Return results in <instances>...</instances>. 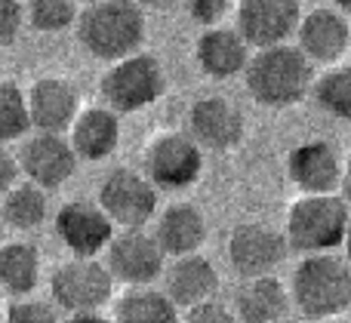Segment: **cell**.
I'll list each match as a JSON object with an SVG mask.
<instances>
[{
	"mask_svg": "<svg viewBox=\"0 0 351 323\" xmlns=\"http://www.w3.org/2000/svg\"><path fill=\"white\" fill-rule=\"evenodd\" d=\"M145 10L136 0H99L77 16V40L93 59L114 62L142 53L145 40Z\"/></svg>",
	"mask_w": 351,
	"mask_h": 323,
	"instance_id": "6da1fadb",
	"label": "cell"
},
{
	"mask_svg": "<svg viewBox=\"0 0 351 323\" xmlns=\"http://www.w3.org/2000/svg\"><path fill=\"white\" fill-rule=\"evenodd\" d=\"M250 96L265 108H290L299 105L315 86V65L299 53V47L280 43V47L256 49L243 71Z\"/></svg>",
	"mask_w": 351,
	"mask_h": 323,
	"instance_id": "7a4b0ae2",
	"label": "cell"
},
{
	"mask_svg": "<svg viewBox=\"0 0 351 323\" xmlns=\"http://www.w3.org/2000/svg\"><path fill=\"white\" fill-rule=\"evenodd\" d=\"M290 299L308 320H333L351 308V265L336 253L305 256L290 277Z\"/></svg>",
	"mask_w": 351,
	"mask_h": 323,
	"instance_id": "3957f363",
	"label": "cell"
},
{
	"mask_svg": "<svg viewBox=\"0 0 351 323\" xmlns=\"http://www.w3.org/2000/svg\"><path fill=\"white\" fill-rule=\"evenodd\" d=\"M351 209L339 194H302L290 203L284 237L287 246L302 256L333 253L346 244Z\"/></svg>",
	"mask_w": 351,
	"mask_h": 323,
	"instance_id": "277c9868",
	"label": "cell"
},
{
	"mask_svg": "<svg viewBox=\"0 0 351 323\" xmlns=\"http://www.w3.org/2000/svg\"><path fill=\"white\" fill-rule=\"evenodd\" d=\"M164 65L152 53H136L114 62L99 80V96H102L105 108H111L114 114H133V111L148 108L164 96Z\"/></svg>",
	"mask_w": 351,
	"mask_h": 323,
	"instance_id": "5b68a950",
	"label": "cell"
},
{
	"mask_svg": "<svg viewBox=\"0 0 351 323\" xmlns=\"http://www.w3.org/2000/svg\"><path fill=\"white\" fill-rule=\"evenodd\" d=\"M49 296L68 314L102 311L114 296V277L99 259H68L49 277Z\"/></svg>",
	"mask_w": 351,
	"mask_h": 323,
	"instance_id": "8992f818",
	"label": "cell"
},
{
	"mask_svg": "<svg viewBox=\"0 0 351 323\" xmlns=\"http://www.w3.org/2000/svg\"><path fill=\"white\" fill-rule=\"evenodd\" d=\"M99 207L121 231H139L158 216V188L145 172L117 166L99 185Z\"/></svg>",
	"mask_w": 351,
	"mask_h": 323,
	"instance_id": "52a82bcc",
	"label": "cell"
},
{
	"mask_svg": "<svg viewBox=\"0 0 351 323\" xmlns=\"http://www.w3.org/2000/svg\"><path fill=\"white\" fill-rule=\"evenodd\" d=\"M204 172V148L188 133H160L145 148V176L154 188L182 191Z\"/></svg>",
	"mask_w": 351,
	"mask_h": 323,
	"instance_id": "ba28073f",
	"label": "cell"
},
{
	"mask_svg": "<svg viewBox=\"0 0 351 323\" xmlns=\"http://www.w3.org/2000/svg\"><path fill=\"white\" fill-rule=\"evenodd\" d=\"M302 22L299 0H237L234 6V31L247 40V47L268 49L280 47Z\"/></svg>",
	"mask_w": 351,
	"mask_h": 323,
	"instance_id": "9c48e42d",
	"label": "cell"
},
{
	"mask_svg": "<svg viewBox=\"0 0 351 323\" xmlns=\"http://www.w3.org/2000/svg\"><path fill=\"white\" fill-rule=\"evenodd\" d=\"M287 237L274 225L265 222H243L231 231L228 237V262L237 277L250 281V277H268L284 265L287 259Z\"/></svg>",
	"mask_w": 351,
	"mask_h": 323,
	"instance_id": "30bf717a",
	"label": "cell"
},
{
	"mask_svg": "<svg viewBox=\"0 0 351 323\" xmlns=\"http://www.w3.org/2000/svg\"><path fill=\"white\" fill-rule=\"evenodd\" d=\"M164 250L158 246L154 234H148L145 228L114 234L108 250H105V268L111 271L114 283H127L130 289L152 287L164 274Z\"/></svg>",
	"mask_w": 351,
	"mask_h": 323,
	"instance_id": "8fae6325",
	"label": "cell"
},
{
	"mask_svg": "<svg viewBox=\"0 0 351 323\" xmlns=\"http://www.w3.org/2000/svg\"><path fill=\"white\" fill-rule=\"evenodd\" d=\"M56 234L74 259H96L108 250L114 225L105 209L93 201H68L56 213Z\"/></svg>",
	"mask_w": 351,
	"mask_h": 323,
	"instance_id": "7c38bea8",
	"label": "cell"
},
{
	"mask_svg": "<svg viewBox=\"0 0 351 323\" xmlns=\"http://www.w3.org/2000/svg\"><path fill=\"white\" fill-rule=\"evenodd\" d=\"M243 133H247V120L241 108L225 96H204L188 111V135L204 151H231L243 142Z\"/></svg>",
	"mask_w": 351,
	"mask_h": 323,
	"instance_id": "4fadbf2b",
	"label": "cell"
},
{
	"mask_svg": "<svg viewBox=\"0 0 351 323\" xmlns=\"http://www.w3.org/2000/svg\"><path fill=\"white\" fill-rule=\"evenodd\" d=\"M16 160H19V172H25L28 182L37 185V188L65 185L80 164L71 142L56 133H34L31 139H25Z\"/></svg>",
	"mask_w": 351,
	"mask_h": 323,
	"instance_id": "5bb4252c",
	"label": "cell"
},
{
	"mask_svg": "<svg viewBox=\"0 0 351 323\" xmlns=\"http://www.w3.org/2000/svg\"><path fill=\"white\" fill-rule=\"evenodd\" d=\"M342 166H346V160H342L339 148L327 139L299 142L287 154V176L302 194H336Z\"/></svg>",
	"mask_w": 351,
	"mask_h": 323,
	"instance_id": "9a60e30c",
	"label": "cell"
},
{
	"mask_svg": "<svg viewBox=\"0 0 351 323\" xmlns=\"http://www.w3.org/2000/svg\"><path fill=\"white\" fill-rule=\"evenodd\" d=\"M296 47L311 65H336L351 49V25L348 16L330 6H317L302 16L296 28Z\"/></svg>",
	"mask_w": 351,
	"mask_h": 323,
	"instance_id": "2e32d148",
	"label": "cell"
},
{
	"mask_svg": "<svg viewBox=\"0 0 351 323\" xmlns=\"http://www.w3.org/2000/svg\"><path fill=\"white\" fill-rule=\"evenodd\" d=\"M28 114L31 127L37 133H56L62 135L65 129H71V123L80 114V96L77 86L65 77H40L34 80L28 92Z\"/></svg>",
	"mask_w": 351,
	"mask_h": 323,
	"instance_id": "e0dca14e",
	"label": "cell"
},
{
	"mask_svg": "<svg viewBox=\"0 0 351 323\" xmlns=\"http://www.w3.org/2000/svg\"><path fill=\"white\" fill-rule=\"evenodd\" d=\"M194 59H197L200 71L213 80H231L237 74L247 71L250 47L234 28H204V34L194 43Z\"/></svg>",
	"mask_w": 351,
	"mask_h": 323,
	"instance_id": "ac0fdd59",
	"label": "cell"
},
{
	"mask_svg": "<svg viewBox=\"0 0 351 323\" xmlns=\"http://www.w3.org/2000/svg\"><path fill=\"white\" fill-rule=\"evenodd\" d=\"M219 289V271L206 256H182L167 268V287L164 293L170 296L176 308H197L204 302H213Z\"/></svg>",
	"mask_w": 351,
	"mask_h": 323,
	"instance_id": "d6986e66",
	"label": "cell"
},
{
	"mask_svg": "<svg viewBox=\"0 0 351 323\" xmlns=\"http://www.w3.org/2000/svg\"><path fill=\"white\" fill-rule=\"evenodd\" d=\"M154 240L164 256H194L206 240V219L194 203H173L154 222Z\"/></svg>",
	"mask_w": 351,
	"mask_h": 323,
	"instance_id": "ffe728a7",
	"label": "cell"
},
{
	"mask_svg": "<svg viewBox=\"0 0 351 323\" xmlns=\"http://www.w3.org/2000/svg\"><path fill=\"white\" fill-rule=\"evenodd\" d=\"M68 133H71L68 142L77 160L96 164V160L111 157L121 145V117L111 108H84Z\"/></svg>",
	"mask_w": 351,
	"mask_h": 323,
	"instance_id": "44dd1931",
	"label": "cell"
},
{
	"mask_svg": "<svg viewBox=\"0 0 351 323\" xmlns=\"http://www.w3.org/2000/svg\"><path fill=\"white\" fill-rule=\"evenodd\" d=\"M290 289L274 274L241 281L234 293V314L241 323H274L280 318H290Z\"/></svg>",
	"mask_w": 351,
	"mask_h": 323,
	"instance_id": "7402d4cb",
	"label": "cell"
},
{
	"mask_svg": "<svg viewBox=\"0 0 351 323\" xmlns=\"http://www.w3.org/2000/svg\"><path fill=\"white\" fill-rule=\"evenodd\" d=\"M40 281V250L28 240H10L0 246V289L16 299L34 293Z\"/></svg>",
	"mask_w": 351,
	"mask_h": 323,
	"instance_id": "603a6c76",
	"label": "cell"
},
{
	"mask_svg": "<svg viewBox=\"0 0 351 323\" xmlns=\"http://www.w3.org/2000/svg\"><path fill=\"white\" fill-rule=\"evenodd\" d=\"M114 323H182L179 308L170 302L164 289L152 287H133L117 299Z\"/></svg>",
	"mask_w": 351,
	"mask_h": 323,
	"instance_id": "cb8c5ba5",
	"label": "cell"
},
{
	"mask_svg": "<svg viewBox=\"0 0 351 323\" xmlns=\"http://www.w3.org/2000/svg\"><path fill=\"white\" fill-rule=\"evenodd\" d=\"M47 213H49L47 194H43V188H37L31 182L10 188L3 194V203H0V219L12 231H34V228H40L47 222Z\"/></svg>",
	"mask_w": 351,
	"mask_h": 323,
	"instance_id": "d4e9b609",
	"label": "cell"
},
{
	"mask_svg": "<svg viewBox=\"0 0 351 323\" xmlns=\"http://www.w3.org/2000/svg\"><path fill=\"white\" fill-rule=\"evenodd\" d=\"M315 102L336 120H351V65H333L315 80Z\"/></svg>",
	"mask_w": 351,
	"mask_h": 323,
	"instance_id": "484cf974",
	"label": "cell"
},
{
	"mask_svg": "<svg viewBox=\"0 0 351 323\" xmlns=\"http://www.w3.org/2000/svg\"><path fill=\"white\" fill-rule=\"evenodd\" d=\"M31 114H28V96L19 83L0 80V145L16 142L28 135Z\"/></svg>",
	"mask_w": 351,
	"mask_h": 323,
	"instance_id": "4316f807",
	"label": "cell"
},
{
	"mask_svg": "<svg viewBox=\"0 0 351 323\" xmlns=\"http://www.w3.org/2000/svg\"><path fill=\"white\" fill-rule=\"evenodd\" d=\"M77 0H28L25 22L40 34H59V31L77 25Z\"/></svg>",
	"mask_w": 351,
	"mask_h": 323,
	"instance_id": "83f0119b",
	"label": "cell"
},
{
	"mask_svg": "<svg viewBox=\"0 0 351 323\" xmlns=\"http://www.w3.org/2000/svg\"><path fill=\"white\" fill-rule=\"evenodd\" d=\"M6 323H59V314L43 299H19L6 311Z\"/></svg>",
	"mask_w": 351,
	"mask_h": 323,
	"instance_id": "f1b7e54d",
	"label": "cell"
},
{
	"mask_svg": "<svg viewBox=\"0 0 351 323\" xmlns=\"http://www.w3.org/2000/svg\"><path fill=\"white\" fill-rule=\"evenodd\" d=\"M237 6V0H188V12L197 25L204 28H216L222 25L225 16H231Z\"/></svg>",
	"mask_w": 351,
	"mask_h": 323,
	"instance_id": "f546056e",
	"label": "cell"
},
{
	"mask_svg": "<svg viewBox=\"0 0 351 323\" xmlns=\"http://www.w3.org/2000/svg\"><path fill=\"white\" fill-rule=\"evenodd\" d=\"M25 25V6L22 0H0V47L16 43Z\"/></svg>",
	"mask_w": 351,
	"mask_h": 323,
	"instance_id": "4dcf8cb0",
	"label": "cell"
},
{
	"mask_svg": "<svg viewBox=\"0 0 351 323\" xmlns=\"http://www.w3.org/2000/svg\"><path fill=\"white\" fill-rule=\"evenodd\" d=\"M182 323H241L231 308L219 305V302H204L197 308H188Z\"/></svg>",
	"mask_w": 351,
	"mask_h": 323,
	"instance_id": "1f68e13d",
	"label": "cell"
},
{
	"mask_svg": "<svg viewBox=\"0 0 351 323\" xmlns=\"http://www.w3.org/2000/svg\"><path fill=\"white\" fill-rule=\"evenodd\" d=\"M16 179H19V160L6 151V145H0V197L10 188H16Z\"/></svg>",
	"mask_w": 351,
	"mask_h": 323,
	"instance_id": "d6a6232c",
	"label": "cell"
},
{
	"mask_svg": "<svg viewBox=\"0 0 351 323\" xmlns=\"http://www.w3.org/2000/svg\"><path fill=\"white\" fill-rule=\"evenodd\" d=\"M339 191H342V201H346V203H348V209H351V157H346V166H342Z\"/></svg>",
	"mask_w": 351,
	"mask_h": 323,
	"instance_id": "836d02e7",
	"label": "cell"
},
{
	"mask_svg": "<svg viewBox=\"0 0 351 323\" xmlns=\"http://www.w3.org/2000/svg\"><path fill=\"white\" fill-rule=\"evenodd\" d=\"M65 323H114V320L105 318L102 311H90V314H68Z\"/></svg>",
	"mask_w": 351,
	"mask_h": 323,
	"instance_id": "e575fe53",
	"label": "cell"
},
{
	"mask_svg": "<svg viewBox=\"0 0 351 323\" xmlns=\"http://www.w3.org/2000/svg\"><path fill=\"white\" fill-rule=\"evenodd\" d=\"M139 6H148V10H173L179 0H136Z\"/></svg>",
	"mask_w": 351,
	"mask_h": 323,
	"instance_id": "d590c367",
	"label": "cell"
},
{
	"mask_svg": "<svg viewBox=\"0 0 351 323\" xmlns=\"http://www.w3.org/2000/svg\"><path fill=\"white\" fill-rule=\"evenodd\" d=\"M333 10H339L342 16H351V0H333Z\"/></svg>",
	"mask_w": 351,
	"mask_h": 323,
	"instance_id": "8d00e7d4",
	"label": "cell"
},
{
	"mask_svg": "<svg viewBox=\"0 0 351 323\" xmlns=\"http://www.w3.org/2000/svg\"><path fill=\"white\" fill-rule=\"evenodd\" d=\"M346 259H348V265H351V222H348V231H346Z\"/></svg>",
	"mask_w": 351,
	"mask_h": 323,
	"instance_id": "74e56055",
	"label": "cell"
},
{
	"mask_svg": "<svg viewBox=\"0 0 351 323\" xmlns=\"http://www.w3.org/2000/svg\"><path fill=\"white\" fill-rule=\"evenodd\" d=\"M274 323H302V320H293V318H280V320H274Z\"/></svg>",
	"mask_w": 351,
	"mask_h": 323,
	"instance_id": "f35d334b",
	"label": "cell"
},
{
	"mask_svg": "<svg viewBox=\"0 0 351 323\" xmlns=\"http://www.w3.org/2000/svg\"><path fill=\"white\" fill-rule=\"evenodd\" d=\"M3 228H6V225H3V219H0V246L6 244V240H3Z\"/></svg>",
	"mask_w": 351,
	"mask_h": 323,
	"instance_id": "ab89813d",
	"label": "cell"
},
{
	"mask_svg": "<svg viewBox=\"0 0 351 323\" xmlns=\"http://www.w3.org/2000/svg\"><path fill=\"white\" fill-rule=\"evenodd\" d=\"M324 323H351V320H342V318H333V320H324Z\"/></svg>",
	"mask_w": 351,
	"mask_h": 323,
	"instance_id": "60d3db41",
	"label": "cell"
},
{
	"mask_svg": "<svg viewBox=\"0 0 351 323\" xmlns=\"http://www.w3.org/2000/svg\"><path fill=\"white\" fill-rule=\"evenodd\" d=\"M0 311H3V289H0Z\"/></svg>",
	"mask_w": 351,
	"mask_h": 323,
	"instance_id": "b9f144b4",
	"label": "cell"
},
{
	"mask_svg": "<svg viewBox=\"0 0 351 323\" xmlns=\"http://www.w3.org/2000/svg\"><path fill=\"white\" fill-rule=\"evenodd\" d=\"M84 3H99V0H84Z\"/></svg>",
	"mask_w": 351,
	"mask_h": 323,
	"instance_id": "7bdbcfd3",
	"label": "cell"
}]
</instances>
